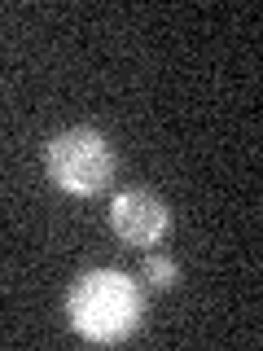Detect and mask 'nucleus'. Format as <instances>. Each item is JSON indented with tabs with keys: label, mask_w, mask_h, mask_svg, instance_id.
Segmentation results:
<instances>
[{
	"label": "nucleus",
	"mask_w": 263,
	"mask_h": 351,
	"mask_svg": "<svg viewBox=\"0 0 263 351\" xmlns=\"http://www.w3.org/2000/svg\"><path fill=\"white\" fill-rule=\"evenodd\" d=\"M118 158L105 132L97 128H62L44 145V176L71 197H97L114 184Z\"/></svg>",
	"instance_id": "obj_2"
},
{
	"label": "nucleus",
	"mask_w": 263,
	"mask_h": 351,
	"mask_svg": "<svg viewBox=\"0 0 263 351\" xmlns=\"http://www.w3.org/2000/svg\"><path fill=\"white\" fill-rule=\"evenodd\" d=\"M66 316L71 329L88 343L118 347L145 325V290L127 272L114 268H92L66 294Z\"/></svg>",
	"instance_id": "obj_1"
},
{
	"label": "nucleus",
	"mask_w": 263,
	"mask_h": 351,
	"mask_svg": "<svg viewBox=\"0 0 263 351\" xmlns=\"http://www.w3.org/2000/svg\"><path fill=\"white\" fill-rule=\"evenodd\" d=\"M110 228L123 246L149 250L171 233V211L153 189H123L110 197Z\"/></svg>",
	"instance_id": "obj_3"
},
{
	"label": "nucleus",
	"mask_w": 263,
	"mask_h": 351,
	"mask_svg": "<svg viewBox=\"0 0 263 351\" xmlns=\"http://www.w3.org/2000/svg\"><path fill=\"white\" fill-rule=\"evenodd\" d=\"M140 281H145V290H175L180 285V263L171 255H145L140 259Z\"/></svg>",
	"instance_id": "obj_4"
}]
</instances>
